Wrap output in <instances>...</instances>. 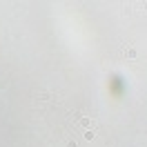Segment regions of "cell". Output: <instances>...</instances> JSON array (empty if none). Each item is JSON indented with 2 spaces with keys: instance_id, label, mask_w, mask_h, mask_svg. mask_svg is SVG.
<instances>
[{
  "instance_id": "1",
  "label": "cell",
  "mask_w": 147,
  "mask_h": 147,
  "mask_svg": "<svg viewBox=\"0 0 147 147\" xmlns=\"http://www.w3.org/2000/svg\"><path fill=\"white\" fill-rule=\"evenodd\" d=\"M125 11L129 16H140V13H147V0H129L125 5Z\"/></svg>"
},
{
  "instance_id": "3",
  "label": "cell",
  "mask_w": 147,
  "mask_h": 147,
  "mask_svg": "<svg viewBox=\"0 0 147 147\" xmlns=\"http://www.w3.org/2000/svg\"><path fill=\"white\" fill-rule=\"evenodd\" d=\"M123 56H125V58H136L138 51L134 49V47H125V49H123Z\"/></svg>"
},
{
  "instance_id": "2",
  "label": "cell",
  "mask_w": 147,
  "mask_h": 147,
  "mask_svg": "<svg viewBox=\"0 0 147 147\" xmlns=\"http://www.w3.org/2000/svg\"><path fill=\"white\" fill-rule=\"evenodd\" d=\"M98 125V120L92 118V116H78L76 118V127L83 129V134H87V131H94V127Z\"/></svg>"
}]
</instances>
